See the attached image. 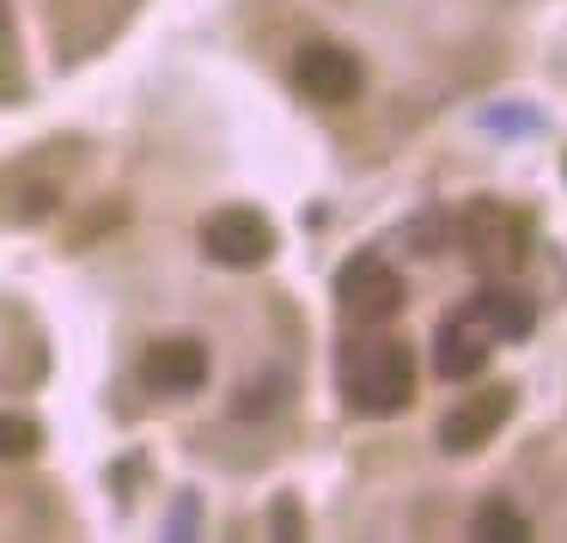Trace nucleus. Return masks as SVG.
Returning <instances> with one entry per match:
<instances>
[{"label": "nucleus", "instance_id": "nucleus-8", "mask_svg": "<svg viewBox=\"0 0 567 543\" xmlns=\"http://www.w3.org/2000/svg\"><path fill=\"white\" fill-rule=\"evenodd\" d=\"M488 348H494V336L482 330L470 311H452V318L440 324V336H433V372L470 385L482 367H488Z\"/></svg>", "mask_w": 567, "mask_h": 543}, {"label": "nucleus", "instance_id": "nucleus-1", "mask_svg": "<svg viewBox=\"0 0 567 543\" xmlns=\"http://www.w3.org/2000/svg\"><path fill=\"white\" fill-rule=\"evenodd\" d=\"M336 372H342L348 409H360V416H403L409 397H415V355H409V342L379 336L372 324H360V336L342 342Z\"/></svg>", "mask_w": 567, "mask_h": 543}, {"label": "nucleus", "instance_id": "nucleus-7", "mask_svg": "<svg viewBox=\"0 0 567 543\" xmlns=\"http://www.w3.org/2000/svg\"><path fill=\"white\" fill-rule=\"evenodd\" d=\"M141 385L159 397H189L208 385V348L196 336H165L141 355Z\"/></svg>", "mask_w": 567, "mask_h": 543}, {"label": "nucleus", "instance_id": "nucleus-13", "mask_svg": "<svg viewBox=\"0 0 567 543\" xmlns=\"http://www.w3.org/2000/svg\"><path fill=\"white\" fill-rule=\"evenodd\" d=\"M0 92H13V7L0 0Z\"/></svg>", "mask_w": 567, "mask_h": 543}, {"label": "nucleus", "instance_id": "nucleus-2", "mask_svg": "<svg viewBox=\"0 0 567 543\" xmlns=\"http://www.w3.org/2000/svg\"><path fill=\"white\" fill-rule=\"evenodd\" d=\"M530 221L518 208H506V202H494V196H482V202H470V214H464V257H470V269L482 275V281H506V275L525 263V250H530Z\"/></svg>", "mask_w": 567, "mask_h": 543}, {"label": "nucleus", "instance_id": "nucleus-5", "mask_svg": "<svg viewBox=\"0 0 567 543\" xmlns=\"http://www.w3.org/2000/svg\"><path fill=\"white\" fill-rule=\"evenodd\" d=\"M293 86L311 104H354L367 74H360V55L342 50V43H306L293 55Z\"/></svg>", "mask_w": 567, "mask_h": 543}, {"label": "nucleus", "instance_id": "nucleus-12", "mask_svg": "<svg viewBox=\"0 0 567 543\" xmlns=\"http://www.w3.org/2000/svg\"><path fill=\"white\" fill-rule=\"evenodd\" d=\"M25 452H38V421L0 416V464H7V458H25Z\"/></svg>", "mask_w": 567, "mask_h": 543}, {"label": "nucleus", "instance_id": "nucleus-10", "mask_svg": "<svg viewBox=\"0 0 567 543\" xmlns=\"http://www.w3.org/2000/svg\"><path fill=\"white\" fill-rule=\"evenodd\" d=\"M476 537H482V543H525V537H530V525H525V513H518V506H506V501H482V513H476Z\"/></svg>", "mask_w": 567, "mask_h": 543}, {"label": "nucleus", "instance_id": "nucleus-3", "mask_svg": "<svg viewBox=\"0 0 567 543\" xmlns=\"http://www.w3.org/2000/svg\"><path fill=\"white\" fill-rule=\"evenodd\" d=\"M336 299H342V311L354 324H372V330H384V324L403 311V275L391 269L384 257H372V250H360V257L342 263V275H336Z\"/></svg>", "mask_w": 567, "mask_h": 543}, {"label": "nucleus", "instance_id": "nucleus-9", "mask_svg": "<svg viewBox=\"0 0 567 543\" xmlns=\"http://www.w3.org/2000/svg\"><path fill=\"white\" fill-rule=\"evenodd\" d=\"M470 318L482 324V330L494 336V342H525L530 330H537V306H530L518 287H506V281H488L476 294V306H470Z\"/></svg>", "mask_w": 567, "mask_h": 543}, {"label": "nucleus", "instance_id": "nucleus-4", "mask_svg": "<svg viewBox=\"0 0 567 543\" xmlns=\"http://www.w3.org/2000/svg\"><path fill=\"white\" fill-rule=\"evenodd\" d=\"M202 250L226 269H262L275 257V226L257 208H220L202 226Z\"/></svg>", "mask_w": 567, "mask_h": 543}, {"label": "nucleus", "instance_id": "nucleus-11", "mask_svg": "<svg viewBox=\"0 0 567 543\" xmlns=\"http://www.w3.org/2000/svg\"><path fill=\"white\" fill-rule=\"evenodd\" d=\"M287 397H293V385L281 372H262V379H250V391H238V416H275Z\"/></svg>", "mask_w": 567, "mask_h": 543}, {"label": "nucleus", "instance_id": "nucleus-6", "mask_svg": "<svg viewBox=\"0 0 567 543\" xmlns=\"http://www.w3.org/2000/svg\"><path fill=\"white\" fill-rule=\"evenodd\" d=\"M513 385H482V391H470V403H457L452 416L440 421V445L445 452H476V445H488L494 433L506 428V416H513Z\"/></svg>", "mask_w": 567, "mask_h": 543}]
</instances>
